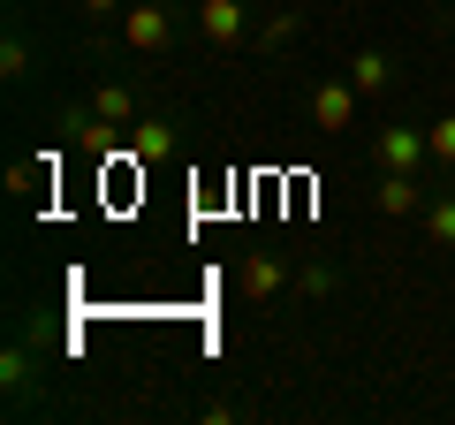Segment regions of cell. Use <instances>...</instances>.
<instances>
[{"mask_svg":"<svg viewBox=\"0 0 455 425\" xmlns=\"http://www.w3.org/2000/svg\"><path fill=\"white\" fill-rule=\"evenodd\" d=\"M425 236H433L440 251H455V190H448V197H433V205H425Z\"/></svg>","mask_w":455,"mask_h":425,"instance_id":"30bf717a","label":"cell"},{"mask_svg":"<svg viewBox=\"0 0 455 425\" xmlns=\"http://www.w3.org/2000/svg\"><path fill=\"white\" fill-rule=\"evenodd\" d=\"M425 160H433V137H425V130H379V167H403V175H418Z\"/></svg>","mask_w":455,"mask_h":425,"instance_id":"277c9868","label":"cell"},{"mask_svg":"<svg viewBox=\"0 0 455 425\" xmlns=\"http://www.w3.org/2000/svg\"><path fill=\"white\" fill-rule=\"evenodd\" d=\"M197 31H205L212 46H235V38L251 31V16H243V0H197Z\"/></svg>","mask_w":455,"mask_h":425,"instance_id":"3957f363","label":"cell"},{"mask_svg":"<svg viewBox=\"0 0 455 425\" xmlns=\"http://www.w3.org/2000/svg\"><path fill=\"white\" fill-rule=\"evenodd\" d=\"M387 76H395V68H387V53H372V46H364L357 61H349V84H357V92H387Z\"/></svg>","mask_w":455,"mask_h":425,"instance_id":"9c48e42d","label":"cell"},{"mask_svg":"<svg viewBox=\"0 0 455 425\" xmlns=\"http://www.w3.org/2000/svg\"><path fill=\"white\" fill-rule=\"evenodd\" d=\"M425 137H433V160H440V167H455V115H440Z\"/></svg>","mask_w":455,"mask_h":425,"instance_id":"7c38bea8","label":"cell"},{"mask_svg":"<svg viewBox=\"0 0 455 425\" xmlns=\"http://www.w3.org/2000/svg\"><path fill=\"white\" fill-rule=\"evenodd\" d=\"M31 68V46H23V31H8V46H0V76H23Z\"/></svg>","mask_w":455,"mask_h":425,"instance_id":"4fadbf2b","label":"cell"},{"mask_svg":"<svg viewBox=\"0 0 455 425\" xmlns=\"http://www.w3.org/2000/svg\"><path fill=\"white\" fill-rule=\"evenodd\" d=\"M349 122H357V84H319V92H311V130L349 137Z\"/></svg>","mask_w":455,"mask_h":425,"instance_id":"7a4b0ae2","label":"cell"},{"mask_svg":"<svg viewBox=\"0 0 455 425\" xmlns=\"http://www.w3.org/2000/svg\"><path fill=\"white\" fill-rule=\"evenodd\" d=\"M84 16H92V23H114V16H122V0H84Z\"/></svg>","mask_w":455,"mask_h":425,"instance_id":"5bb4252c","label":"cell"},{"mask_svg":"<svg viewBox=\"0 0 455 425\" xmlns=\"http://www.w3.org/2000/svg\"><path fill=\"white\" fill-rule=\"evenodd\" d=\"M0 388H8V395L31 388V357H23V349H8V357H0Z\"/></svg>","mask_w":455,"mask_h":425,"instance_id":"8fae6325","label":"cell"},{"mask_svg":"<svg viewBox=\"0 0 455 425\" xmlns=\"http://www.w3.org/2000/svg\"><path fill=\"white\" fill-rule=\"evenodd\" d=\"M122 38H130V53H167L175 46V8L167 0H130L122 8Z\"/></svg>","mask_w":455,"mask_h":425,"instance_id":"6da1fadb","label":"cell"},{"mask_svg":"<svg viewBox=\"0 0 455 425\" xmlns=\"http://www.w3.org/2000/svg\"><path fill=\"white\" fill-rule=\"evenodd\" d=\"M418 205H425L418 175H403V167H387V175H379V212H395V221H403V212H418Z\"/></svg>","mask_w":455,"mask_h":425,"instance_id":"5b68a950","label":"cell"},{"mask_svg":"<svg viewBox=\"0 0 455 425\" xmlns=\"http://www.w3.org/2000/svg\"><path fill=\"white\" fill-rule=\"evenodd\" d=\"M137 160H167V152H175V122H137Z\"/></svg>","mask_w":455,"mask_h":425,"instance_id":"ba28073f","label":"cell"},{"mask_svg":"<svg viewBox=\"0 0 455 425\" xmlns=\"http://www.w3.org/2000/svg\"><path fill=\"white\" fill-rule=\"evenodd\" d=\"M281 274H289V266L266 259V251H259V259H243V296H251V304H266V296L281 289Z\"/></svg>","mask_w":455,"mask_h":425,"instance_id":"52a82bcc","label":"cell"},{"mask_svg":"<svg viewBox=\"0 0 455 425\" xmlns=\"http://www.w3.org/2000/svg\"><path fill=\"white\" fill-rule=\"evenodd\" d=\"M92 115L107 122V130H137V122H130V115H137V99L122 92V84H99V99H92Z\"/></svg>","mask_w":455,"mask_h":425,"instance_id":"8992f818","label":"cell"}]
</instances>
